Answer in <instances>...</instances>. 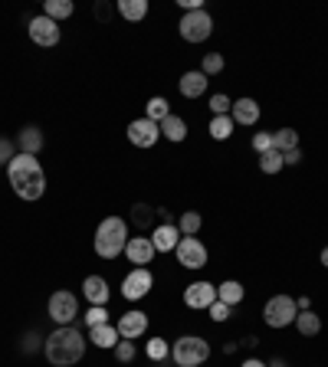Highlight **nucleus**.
<instances>
[{"label":"nucleus","mask_w":328,"mask_h":367,"mask_svg":"<svg viewBox=\"0 0 328 367\" xmlns=\"http://www.w3.org/2000/svg\"><path fill=\"white\" fill-rule=\"evenodd\" d=\"M7 177L20 200H40L46 194V174L36 161V154H17L7 164Z\"/></svg>","instance_id":"nucleus-1"},{"label":"nucleus","mask_w":328,"mask_h":367,"mask_svg":"<svg viewBox=\"0 0 328 367\" xmlns=\"http://www.w3.org/2000/svg\"><path fill=\"white\" fill-rule=\"evenodd\" d=\"M43 351L53 367H72L86 354V334L79 332V328H72V324H60L43 341Z\"/></svg>","instance_id":"nucleus-2"},{"label":"nucleus","mask_w":328,"mask_h":367,"mask_svg":"<svg viewBox=\"0 0 328 367\" xmlns=\"http://www.w3.org/2000/svg\"><path fill=\"white\" fill-rule=\"evenodd\" d=\"M129 223L121 217H105L99 223V230L92 236V246H95V256L99 259H115L125 253V243H129Z\"/></svg>","instance_id":"nucleus-3"},{"label":"nucleus","mask_w":328,"mask_h":367,"mask_svg":"<svg viewBox=\"0 0 328 367\" xmlns=\"http://www.w3.org/2000/svg\"><path fill=\"white\" fill-rule=\"evenodd\" d=\"M171 358L177 367H200L210 358V344L204 338H197V334H184V338L174 341Z\"/></svg>","instance_id":"nucleus-4"},{"label":"nucleus","mask_w":328,"mask_h":367,"mask_svg":"<svg viewBox=\"0 0 328 367\" xmlns=\"http://www.w3.org/2000/svg\"><path fill=\"white\" fill-rule=\"evenodd\" d=\"M295 318H299V305L289 295H273L263 305V322L269 328H289V324H295Z\"/></svg>","instance_id":"nucleus-5"},{"label":"nucleus","mask_w":328,"mask_h":367,"mask_svg":"<svg viewBox=\"0 0 328 367\" xmlns=\"http://www.w3.org/2000/svg\"><path fill=\"white\" fill-rule=\"evenodd\" d=\"M177 30H181V40H187V43H204V40H210V33H214V17H210L204 7L190 10V13L181 17Z\"/></svg>","instance_id":"nucleus-6"},{"label":"nucleus","mask_w":328,"mask_h":367,"mask_svg":"<svg viewBox=\"0 0 328 367\" xmlns=\"http://www.w3.org/2000/svg\"><path fill=\"white\" fill-rule=\"evenodd\" d=\"M46 312H50V318L56 324H72L79 315V299L72 295V292H53L50 295V305H46Z\"/></svg>","instance_id":"nucleus-7"},{"label":"nucleus","mask_w":328,"mask_h":367,"mask_svg":"<svg viewBox=\"0 0 328 367\" xmlns=\"http://www.w3.org/2000/svg\"><path fill=\"white\" fill-rule=\"evenodd\" d=\"M174 256H177V263H181L184 269H204V265H207V246H204L197 236H181Z\"/></svg>","instance_id":"nucleus-8"},{"label":"nucleus","mask_w":328,"mask_h":367,"mask_svg":"<svg viewBox=\"0 0 328 367\" xmlns=\"http://www.w3.org/2000/svg\"><path fill=\"white\" fill-rule=\"evenodd\" d=\"M151 285H155L151 269H131V273L121 279V295H125L129 302H138V299H145L148 292H151Z\"/></svg>","instance_id":"nucleus-9"},{"label":"nucleus","mask_w":328,"mask_h":367,"mask_svg":"<svg viewBox=\"0 0 328 367\" xmlns=\"http://www.w3.org/2000/svg\"><path fill=\"white\" fill-rule=\"evenodd\" d=\"M30 40H33L36 46H56L62 40V30H60V23L56 20H50V17H33L30 20Z\"/></svg>","instance_id":"nucleus-10"},{"label":"nucleus","mask_w":328,"mask_h":367,"mask_svg":"<svg viewBox=\"0 0 328 367\" xmlns=\"http://www.w3.org/2000/svg\"><path fill=\"white\" fill-rule=\"evenodd\" d=\"M158 138H161V128H158L155 121L135 119V121L129 125V141H131L135 148H155Z\"/></svg>","instance_id":"nucleus-11"},{"label":"nucleus","mask_w":328,"mask_h":367,"mask_svg":"<svg viewBox=\"0 0 328 367\" xmlns=\"http://www.w3.org/2000/svg\"><path fill=\"white\" fill-rule=\"evenodd\" d=\"M125 256H129V263H135V269H148V263L155 259V243H151V236H131L129 243H125Z\"/></svg>","instance_id":"nucleus-12"},{"label":"nucleus","mask_w":328,"mask_h":367,"mask_svg":"<svg viewBox=\"0 0 328 367\" xmlns=\"http://www.w3.org/2000/svg\"><path fill=\"white\" fill-rule=\"evenodd\" d=\"M217 302V285L214 282H190L184 289V305L187 308H210Z\"/></svg>","instance_id":"nucleus-13"},{"label":"nucleus","mask_w":328,"mask_h":367,"mask_svg":"<svg viewBox=\"0 0 328 367\" xmlns=\"http://www.w3.org/2000/svg\"><path fill=\"white\" fill-rule=\"evenodd\" d=\"M115 328H119L121 341H138L141 334L148 332V315H145V312H125Z\"/></svg>","instance_id":"nucleus-14"},{"label":"nucleus","mask_w":328,"mask_h":367,"mask_svg":"<svg viewBox=\"0 0 328 367\" xmlns=\"http://www.w3.org/2000/svg\"><path fill=\"white\" fill-rule=\"evenodd\" d=\"M151 243H155V253H174L181 243V230L174 223H158L151 230Z\"/></svg>","instance_id":"nucleus-15"},{"label":"nucleus","mask_w":328,"mask_h":367,"mask_svg":"<svg viewBox=\"0 0 328 367\" xmlns=\"http://www.w3.org/2000/svg\"><path fill=\"white\" fill-rule=\"evenodd\" d=\"M82 295H86L89 305H105V302L112 299V289H109V282L102 275H86L82 282Z\"/></svg>","instance_id":"nucleus-16"},{"label":"nucleus","mask_w":328,"mask_h":367,"mask_svg":"<svg viewBox=\"0 0 328 367\" xmlns=\"http://www.w3.org/2000/svg\"><path fill=\"white\" fill-rule=\"evenodd\" d=\"M207 82L210 79L200 72V69H190V72H184L181 82H177V89H181L184 99H197V95L207 92Z\"/></svg>","instance_id":"nucleus-17"},{"label":"nucleus","mask_w":328,"mask_h":367,"mask_svg":"<svg viewBox=\"0 0 328 367\" xmlns=\"http://www.w3.org/2000/svg\"><path fill=\"white\" fill-rule=\"evenodd\" d=\"M230 119H234V125H256L259 121V102L256 99H236L234 109H230Z\"/></svg>","instance_id":"nucleus-18"},{"label":"nucleus","mask_w":328,"mask_h":367,"mask_svg":"<svg viewBox=\"0 0 328 367\" xmlns=\"http://www.w3.org/2000/svg\"><path fill=\"white\" fill-rule=\"evenodd\" d=\"M89 341H92L95 348H115V344L121 341V334H119V328H115L112 322L95 324V328H89Z\"/></svg>","instance_id":"nucleus-19"},{"label":"nucleus","mask_w":328,"mask_h":367,"mask_svg":"<svg viewBox=\"0 0 328 367\" xmlns=\"http://www.w3.org/2000/svg\"><path fill=\"white\" fill-rule=\"evenodd\" d=\"M158 128H161V135L168 138V141H184V138H187V121H184L181 115H168Z\"/></svg>","instance_id":"nucleus-20"},{"label":"nucleus","mask_w":328,"mask_h":367,"mask_svg":"<svg viewBox=\"0 0 328 367\" xmlns=\"http://www.w3.org/2000/svg\"><path fill=\"white\" fill-rule=\"evenodd\" d=\"M17 145H20V154H40V148H43V131L30 125V128L20 131Z\"/></svg>","instance_id":"nucleus-21"},{"label":"nucleus","mask_w":328,"mask_h":367,"mask_svg":"<svg viewBox=\"0 0 328 367\" xmlns=\"http://www.w3.org/2000/svg\"><path fill=\"white\" fill-rule=\"evenodd\" d=\"M171 115V102L164 99V95H155V99H148V105H145V119L148 121H155V125H161L164 119Z\"/></svg>","instance_id":"nucleus-22"},{"label":"nucleus","mask_w":328,"mask_h":367,"mask_svg":"<svg viewBox=\"0 0 328 367\" xmlns=\"http://www.w3.org/2000/svg\"><path fill=\"white\" fill-rule=\"evenodd\" d=\"M72 13H76V7H72V0H46L43 4V17H50V20H70Z\"/></svg>","instance_id":"nucleus-23"},{"label":"nucleus","mask_w":328,"mask_h":367,"mask_svg":"<svg viewBox=\"0 0 328 367\" xmlns=\"http://www.w3.org/2000/svg\"><path fill=\"white\" fill-rule=\"evenodd\" d=\"M119 13L131 23H141L148 17V0H119Z\"/></svg>","instance_id":"nucleus-24"},{"label":"nucleus","mask_w":328,"mask_h":367,"mask_svg":"<svg viewBox=\"0 0 328 367\" xmlns=\"http://www.w3.org/2000/svg\"><path fill=\"white\" fill-rule=\"evenodd\" d=\"M217 299L220 302H226V305L234 308V305H240L243 302V285L236 279H226V282H220L217 285Z\"/></svg>","instance_id":"nucleus-25"},{"label":"nucleus","mask_w":328,"mask_h":367,"mask_svg":"<svg viewBox=\"0 0 328 367\" xmlns=\"http://www.w3.org/2000/svg\"><path fill=\"white\" fill-rule=\"evenodd\" d=\"M234 119H230V115H214V119H210V138H214V141H226V138L234 135Z\"/></svg>","instance_id":"nucleus-26"},{"label":"nucleus","mask_w":328,"mask_h":367,"mask_svg":"<svg viewBox=\"0 0 328 367\" xmlns=\"http://www.w3.org/2000/svg\"><path fill=\"white\" fill-rule=\"evenodd\" d=\"M283 168H285L283 151H276V148H269V151L259 154V171H263V174H279Z\"/></svg>","instance_id":"nucleus-27"},{"label":"nucleus","mask_w":328,"mask_h":367,"mask_svg":"<svg viewBox=\"0 0 328 367\" xmlns=\"http://www.w3.org/2000/svg\"><path fill=\"white\" fill-rule=\"evenodd\" d=\"M273 148L276 151H293V148H299V131L295 128H279V131H273Z\"/></svg>","instance_id":"nucleus-28"},{"label":"nucleus","mask_w":328,"mask_h":367,"mask_svg":"<svg viewBox=\"0 0 328 367\" xmlns=\"http://www.w3.org/2000/svg\"><path fill=\"white\" fill-rule=\"evenodd\" d=\"M295 328H299V334L312 338V334L322 332V318L315 315V312H299V318H295Z\"/></svg>","instance_id":"nucleus-29"},{"label":"nucleus","mask_w":328,"mask_h":367,"mask_svg":"<svg viewBox=\"0 0 328 367\" xmlns=\"http://www.w3.org/2000/svg\"><path fill=\"white\" fill-rule=\"evenodd\" d=\"M200 214H194V210H187V214H181V220H177V230H181V236H197L200 230Z\"/></svg>","instance_id":"nucleus-30"},{"label":"nucleus","mask_w":328,"mask_h":367,"mask_svg":"<svg viewBox=\"0 0 328 367\" xmlns=\"http://www.w3.org/2000/svg\"><path fill=\"white\" fill-rule=\"evenodd\" d=\"M224 56H220V53H207V56H204V66H200V72H204V76H220V72H224Z\"/></svg>","instance_id":"nucleus-31"},{"label":"nucleus","mask_w":328,"mask_h":367,"mask_svg":"<svg viewBox=\"0 0 328 367\" xmlns=\"http://www.w3.org/2000/svg\"><path fill=\"white\" fill-rule=\"evenodd\" d=\"M168 354H171V348L164 344V338H151V341H148V358L151 361H164Z\"/></svg>","instance_id":"nucleus-32"},{"label":"nucleus","mask_w":328,"mask_h":367,"mask_svg":"<svg viewBox=\"0 0 328 367\" xmlns=\"http://www.w3.org/2000/svg\"><path fill=\"white\" fill-rule=\"evenodd\" d=\"M95 324H109V312H105V305H92L86 312V328H95Z\"/></svg>","instance_id":"nucleus-33"},{"label":"nucleus","mask_w":328,"mask_h":367,"mask_svg":"<svg viewBox=\"0 0 328 367\" xmlns=\"http://www.w3.org/2000/svg\"><path fill=\"white\" fill-rule=\"evenodd\" d=\"M230 109H234V102H230L226 95L217 92L214 99H210V111H214V115H230Z\"/></svg>","instance_id":"nucleus-34"},{"label":"nucleus","mask_w":328,"mask_h":367,"mask_svg":"<svg viewBox=\"0 0 328 367\" xmlns=\"http://www.w3.org/2000/svg\"><path fill=\"white\" fill-rule=\"evenodd\" d=\"M269 148H273V131H256V135H253V151L263 154V151H269Z\"/></svg>","instance_id":"nucleus-35"},{"label":"nucleus","mask_w":328,"mask_h":367,"mask_svg":"<svg viewBox=\"0 0 328 367\" xmlns=\"http://www.w3.org/2000/svg\"><path fill=\"white\" fill-rule=\"evenodd\" d=\"M115 358H119L121 364L135 361V341H119V344H115Z\"/></svg>","instance_id":"nucleus-36"},{"label":"nucleus","mask_w":328,"mask_h":367,"mask_svg":"<svg viewBox=\"0 0 328 367\" xmlns=\"http://www.w3.org/2000/svg\"><path fill=\"white\" fill-rule=\"evenodd\" d=\"M207 312H210V318H214V322H226V318H230V305H226V302H220V299H217L214 305L207 308Z\"/></svg>","instance_id":"nucleus-37"},{"label":"nucleus","mask_w":328,"mask_h":367,"mask_svg":"<svg viewBox=\"0 0 328 367\" xmlns=\"http://www.w3.org/2000/svg\"><path fill=\"white\" fill-rule=\"evenodd\" d=\"M17 158V151H13V141L10 138H0V164H10Z\"/></svg>","instance_id":"nucleus-38"},{"label":"nucleus","mask_w":328,"mask_h":367,"mask_svg":"<svg viewBox=\"0 0 328 367\" xmlns=\"http://www.w3.org/2000/svg\"><path fill=\"white\" fill-rule=\"evenodd\" d=\"M151 214H155V210H148L145 204H138V207H135V210H131V220L138 223V226H148V220H151Z\"/></svg>","instance_id":"nucleus-39"},{"label":"nucleus","mask_w":328,"mask_h":367,"mask_svg":"<svg viewBox=\"0 0 328 367\" xmlns=\"http://www.w3.org/2000/svg\"><path fill=\"white\" fill-rule=\"evenodd\" d=\"M283 161H285V164H299V161H302V151H299V148H293V151L283 154Z\"/></svg>","instance_id":"nucleus-40"},{"label":"nucleus","mask_w":328,"mask_h":367,"mask_svg":"<svg viewBox=\"0 0 328 367\" xmlns=\"http://www.w3.org/2000/svg\"><path fill=\"white\" fill-rule=\"evenodd\" d=\"M240 367H266V364H263V361H259V358H246Z\"/></svg>","instance_id":"nucleus-41"},{"label":"nucleus","mask_w":328,"mask_h":367,"mask_svg":"<svg viewBox=\"0 0 328 367\" xmlns=\"http://www.w3.org/2000/svg\"><path fill=\"white\" fill-rule=\"evenodd\" d=\"M322 265H325V269H328V246L322 249Z\"/></svg>","instance_id":"nucleus-42"},{"label":"nucleus","mask_w":328,"mask_h":367,"mask_svg":"<svg viewBox=\"0 0 328 367\" xmlns=\"http://www.w3.org/2000/svg\"><path fill=\"white\" fill-rule=\"evenodd\" d=\"M266 367H285V361H279V358H276L273 364H266Z\"/></svg>","instance_id":"nucleus-43"}]
</instances>
